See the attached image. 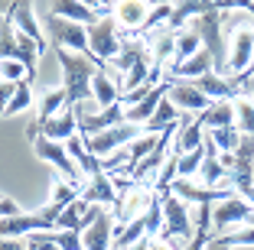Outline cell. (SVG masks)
Returning a JSON list of instances; mask_svg holds the SVG:
<instances>
[{
	"mask_svg": "<svg viewBox=\"0 0 254 250\" xmlns=\"http://www.w3.org/2000/svg\"><path fill=\"white\" fill-rule=\"evenodd\" d=\"M53 49L62 65V85H65V95H68V110H75L85 101H95L91 81H95V72L105 62H98L95 55H85V52H72L65 46H53Z\"/></svg>",
	"mask_w": 254,
	"mask_h": 250,
	"instance_id": "obj_1",
	"label": "cell"
},
{
	"mask_svg": "<svg viewBox=\"0 0 254 250\" xmlns=\"http://www.w3.org/2000/svg\"><path fill=\"white\" fill-rule=\"evenodd\" d=\"M160 201H163V234L157 241H163L170 250H183L189 241L195 237V224L186 211V201L180 195H173L170 189L166 192H157Z\"/></svg>",
	"mask_w": 254,
	"mask_h": 250,
	"instance_id": "obj_2",
	"label": "cell"
},
{
	"mask_svg": "<svg viewBox=\"0 0 254 250\" xmlns=\"http://www.w3.org/2000/svg\"><path fill=\"white\" fill-rule=\"evenodd\" d=\"M228 26V78L245 75L254 65V16L248 20H225Z\"/></svg>",
	"mask_w": 254,
	"mask_h": 250,
	"instance_id": "obj_3",
	"label": "cell"
},
{
	"mask_svg": "<svg viewBox=\"0 0 254 250\" xmlns=\"http://www.w3.org/2000/svg\"><path fill=\"white\" fill-rule=\"evenodd\" d=\"M46 43H39V39L26 36V33H20L13 26V20H7L3 16V33H0V55L3 59H16L26 65V75H30V81H36V65H39V55H43Z\"/></svg>",
	"mask_w": 254,
	"mask_h": 250,
	"instance_id": "obj_4",
	"label": "cell"
},
{
	"mask_svg": "<svg viewBox=\"0 0 254 250\" xmlns=\"http://www.w3.org/2000/svg\"><path fill=\"white\" fill-rule=\"evenodd\" d=\"M124 39L127 36H121V26H118V20H114V13H101L88 26L91 55H95L98 62H105V65H111V62L118 59V52L124 49Z\"/></svg>",
	"mask_w": 254,
	"mask_h": 250,
	"instance_id": "obj_5",
	"label": "cell"
},
{
	"mask_svg": "<svg viewBox=\"0 0 254 250\" xmlns=\"http://www.w3.org/2000/svg\"><path fill=\"white\" fill-rule=\"evenodd\" d=\"M33 153L39 156L43 162H49V166H56L59 169V176L65 179V182H72L75 189H82V179H85V172H82V166L72 159V153H68V147L65 143H59V140H49V137H33Z\"/></svg>",
	"mask_w": 254,
	"mask_h": 250,
	"instance_id": "obj_6",
	"label": "cell"
},
{
	"mask_svg": "<svg viewBox=\"0 0 254 250\" xmlns=\"http://www.w3.org/2000/svg\"><path fill=\"white\" fill-rule=\"evenodd\" d=\"M143 127L140 124H130V120H124V124L118 127H108V130L95 133V137H85L88 140V150L98 156V159H108L111 153H118V150H124L127 143H134L137 137H143Z\"/></svg>",
	"mask_w": 254,
	"mask_h": 250,
	"instance_id": "obj_7",
	"label": "cell"
},
{
	"mask_svg": "<svg viewBox=\"0 0 254 250\" xmlns=\"http://www.w3.org/2000/svg\"><path fill=\"white\" fill-rule=\"evenodd\" d=\"M46 33H49V43H53V46H65V49H72V52H85V55H91L88 26H82V23L49 13V16H46Z\"/></svg>",
	"mask_w": 254,
	"mask_h": 250,
	"instance_id": "obj_8",
	"label": "cell"
},
{
	"mask_svg": "<svg viewBox=\"0 0 254 250\" xmlns=\"http://www.w3.org/2000/svg\"><path fill=\"white\" fill-rule=\"evenodd\" d=\"M251 214H254V208L248 205V199H241L238 192H232L228 199H222L218 205H212V228H215V237L241 228Z\"/></svg>",
	"mask_w": 254,
	"mask_h": 250,
	"instance_id": "obj_9",
	"label": "cell"
},
{
	"mask_svg": "<svg viewBox=\"0 0 254 250\" xmlns=\"http://www.w3.org/2000/svg\"><path fill=\"white\" fill-rule=\"evenodd\" d=\"M49 137V140H59V143H68L75 137V133H82V127H78V117H75V110H62V114H56V117H49V120H33L30 124V130H26V137Z\"/></svg>",
	"mask_w": 254,
	"mask_h": 250,
	"instance_id": "obj_10",
	"label": "cell"
},
{
	"mask_svg": "<svg viewBox=\"0 0 254 250\" xmlns=\"http://www.w3.org/2000/svg\"><path fill=\"white\" fill-rule=\"evenodd\" d=\"M111 13H114L121 30H127L130 36H143V26H147L153 7H150L147 0H114Z\"/></svg>",
	"mask_w": 254,
	"mask_h": 250,
	"instance_id": "obj_11",
	"label": "cell"
},
{
	"mask_svg": "<svg viewBox=\"0 0 254 250\" xmlns=\"http://www.w3.org/2000/svg\"><path fill=\"white\" fill-rule=\"evenodd\" d=\"M173 195H180L183 201H189V205H218L222 199H228L232 195V185H222V189H209V185H195L192 179H176V182L170 185Z\"/></svg>",
	"mask_w": 254,
	"mask_h": 250,
	"instance_id": "obj_12",
	"label": "cell"
},
{
	"mask_svg": "<svg viewBox=\"0 0 254 250\" xmlns=\"http://www.w3.org/2000/svg\"><path fill=\"white\" fill-rule=\"evenodd\" d=\"M170 101L176 104V107H180L183 114H205V110H209L212 104H215L209 95H202V91L195 88L192 81H180V78H173Z\"/></svg>",
	"mask_w": 254,
	"mask_h": 250,
	"instance_id": "obj_13",
	"label": "cell"
},
{
	"mask_svg": "<svg viewBox=\"0 0 254 250\" xmlns=\"http://www.w3.org/2000/svg\"><path fill=\"white\" fill-rule=\"evenodd\" d=\"M82 199L88 205H105V208H118L121 201V192H118V182L111 179V172H98V176L88 179V185L82 189Z\"/></svg>",
	"mask_w": 254,
	"mask_h": 250,
	"instance_id": "obj_14",
	"label": "cell"
},
{
	"mask_svg": "<svg viewBox=\"0 0 254 250\" xmlns=\"http://www.w3.org/2000/svg\"><path fill=\"white\" fill-rule=\"evenodd\" d=\"M209 130L202 127L199 114H183L180 117V127H176V140H173V150L176 153H192V150H202Z\"/></svg>",
	"mask_w": 254,
	"mask_h": 250,
	"instance_id": "obj_15",
	"label": "cell"
},
{
	"mask_svg": "<svg viewBox=\"0 0 254 250\" xmlns=\"http://www.w3.org/2000/svg\"><path fill=\"white\" fill-rule=\"evenodd\" d=\"M199 182L209 185V189L232 185V182H228V169H225L222 159H218V147H215L212 137H205V159H202V169H199Z\"/></svg>",
	"mask_w": 254,
	"mask_h": 250,
	"instance_id": "obj_16",
	"label": "cell"
},
{
	"mask_svg": "<svg viewBox=\"0 0 254 250\" xmlns=\"http://www.w3.org/2000/svg\"><path fill=\"white\" fill-rule=\"evenodd\" d=\"M170 88H173V78L166 75V78L160 81V85H157L153 91H150V95L143 98V101H137L134 107H127V110H124V114H127V120H130V124H140V127H143L150 117H153V114H157L160 101H163V98L170 95Z\"/></svg>",
	"mask_w": 254,
	"mask_h": 250,
	"instance_id": "obj_17",
	"label": "cell"
},
{
	"mask_svg": "<svg viewBox=\"0 0 254 250\" xmlns=\"http://www.w3.org/2000/svg\"><path fill=\"white\" fill-rule=\"evenodd\" d=\"M170 7H173L170 30H183L195 16L209 13V10H222V0H170Z\"/></svg>",
	"mask_w": 254,
	"mask_h": 250,
	"instance_id": "obj_18",
	"label": "cell"
},
{
	"mask_svg": "<svg viewBox=\"0 0 254 250\" xmlns=\"http://www.w3.org/2000/svg\"><path fill=\"white\" fill-rule=\"evenodd\" d=\"M7 20H13V26L20 33H26V36L39 39L43 43V26H39V20L33 16V3L30 0H13V3H7Z\"/></svg>",
	"mask_w": 254,
	"mask_h": 250,
	"instance_id": "obj_19",
	"label": "cell"
},
{
	"mask_svg": "<svg viewBox=\"0 0 254 250\" xmlns=\"http://www.w3.org/2000/svg\"><path fill=\"white\" fill-rule=\"evenodd\" d=\"M209 72H215V62H212V52L202 46L199 52H195L192 59H186L183 65H176V68H170V78H180V81H195V78H202V75H209Z\"/></svg>",
	"mask_w": 254,
	"mask_h": 250,
	"instance_id": "obj_20",
	"label": "cell"
},
{
	"mask_svg": "<svg viewBox=\"0 0 254 250\" xmlns=\"http://www.w3.org/2000/svg\"><path fill=\"white\" fill-rule=\"evenodd\" d=\"M192 85L202 91V95H209L212 101H235V98H238V88H235V81H232V78H225V75H218V72L202 75V78H195V81H192Z\"/></svg>",
	"mask_w": 254,
	"mask_h": 250,
	"instance_id": "obj_21",
	"label": "cell"
},
{
	"mask_svg": "<svg viewBox=\"0 0 254 250\" xmlns=\"http://www.w3.org/2000/svg\"><path fill=\"white\" fill-rule=\"evenodd\" d=\"M91 91H95V101H98V107L105 110V107H111V104H118L121 101V85H118V78H114L111 72H108V65H101L95 72V81H91Z\"/></svg>",
	"mask_w": 254,
	"mask_h": 250,
	"instance_id": "obj_22",
	"label": "cell"
},
{
	"mask_svg": "<svg viewBox=\"0 0 254 250\" xmlns=\"http://www.w3.org/2000/svg\"><path fill=\"white\" fill-rule=\"evenodd\" d=\"M36 95H39V114H36L39 124H43V120H49V117H56V114H62V110L68 107L65 85H59V88H43V91L36 88Z\"/></svg>",
	"mask_w": 254,
	"mask_h": 250,
	"instance_id": "obj_23",
	"label": "cell"
},
{
	"mask_svg": "<svg viewBox=\"0 0 254 250\" xmlns=\"http://www.w3.org/2000/svg\"><path fill=\"white\" fill-rule=\"evenodd\" d=\"M65 147H68V153H72V159L78 162V166H82V172H85L88 179H91V176H98V172L105 169V166H101V159H98V156H95V153L88 150V140H85L82 133H75V137H72V140L65 143Z\"/></svg>",
	"mask_w": 254,
	"mask_h": 250,
	"instance_id": "obj_24",
	"label": "cell"
},
{
	"mask_svg": "<svg viewBox=\"0 0 254 250\" xmlns=\"http://www.w3.org/2000/svg\"><path fill=\"white\" fill-rule=\"evenodd\" d=\"M199 49H202V36L195 33L192 23H186L183 30H176V55H173V65L170 68H176V65H183L186 59H192Z\"/></svg>",
	"mask_w": 254,
	"mask_h": 250,
	"instance_id": "obj_25",
	"label": "cell"
},
{
	"mask_svg": "<svg viewBox=\"0 0 254 250\" xmlns=\"http://www.w3.org/2000/svg\"><path fill=\"white\" fill-rule=\"evenodd\" d=\"M180 117H183V110L170 101V95H166L163 101H160L157 114H153V117H150L147 124H143V130H147V133H163V130H170V127L180 124Z\"/></svg>",
	"mask_w": 254,
	"mask_h": 250,
	"instance_id": "obj_26",
	"label": "cell"
},
{
	"mask_svg": "<svg viewBox=\"0 0 254 250\" xmlns=\"http://www.w3.org/2000/svg\"><path fill=\"white\" fill-rule=\"evenodd\" d=\"M205 130H222V127H235V101H215L205 114H199Z\"/></svg>",
	"mask_w": 254,
	"mask_h": 250,
	"instance_id": "obj_27",
	"label": "cell"
},
{
	"mask_svg": "<svg viewBox=\"0 0 254 250\" xmlns=\"http://www.w3.org/2000/svg\"><path fill=\"white\" fill-rule=\"evenodd\" d=\"M53 13L56 16H65V20L82 23V26H91V23L101 16V13H95V10H88L82 0H56V3H53Z\"/></svg>",
	"mask_w": 254,
	"mask_h": 250,
	"instance_id": "obj_28",
	"label": "cell"
},
{
	"mask_svg": "<svg viewBox=\"0 0 254 250\" xmlns=\"http://www.w3.org/2000/svg\"><path fill=\"white\" fill-rule=\"evenodd\" d=\"M33 101H36V88H33V81H20V91L13 95V101L3 107V120H13L16 114H23V110H30Z\"/></svg>",
	"mask_w": 254,
	"mask_h": 250,
	"instance_id": "obj_29",
	"label": "cell"
},
{
	"mask_svg": "<svg viewBox=\"0 0 254 250\" xmlns=\"http://www.w3.org/2000/svg\"><path fill=\"white\" fill-rule=\"evenodd\" d=\"M202 159H205V143L192 153H176V179H195L202 169Z\"/></svg>",
	"mask_w": 254,
	"mask_h": 250,
	"instance_id": "obj_30",
	"label": "cell"
},
{
	"mask_svg": "<svg viewBox=\"0 0 254 250\" xmlns=\"http://www.w3.org/2000/svg\"><path fill=\"white\" fill-rule=\"evenodd\" d=\"M85 211H88V201L85 199H75L65 211L59 214V231H82V221H85Z\"/></svg>",
	"mask_w": 254,
	"mask_h": 250,
	"instance_id": "obj_31",
	"label": "cell"
},
{
	"mask_svg": "<svg viewBox=\"0 0 254 250\" xmlns=\"http://www.w3.org/2000/svg\"><path fill=\"white\" fill-rule=\"evenodd\" d=\"M235 127L248 137H254V101L251 98H235Z\"/></svg>",
	"mask_w": 254,
	"mask_h": 250,
	"instance_id": "obj_32",
	"label": "cell"
},
{
	"mask_svg": "<svg viewBox=\"0 0 254 250\" xmlns=\"http://www.w3.org/2000/svg\"><path fill=\"white\" fill-rule=\"evenodd\" d=\"M209 137L215 140V147L222 150V153H235L241 143V130L238 127H222V130H209Z\"/></svg>",
	"mask_w": 254,
	"mask_h": 250,
	"instance_id": "obj_33",
	"label": "cell"
},
{
	"mask_svg": "<svg viewBox=\"0 0 254 250\" xmlns=\"http://www.w3.org/2000/svg\"><path fill=\"white\" fill-rule=\"evenodd\" d=\"M218 241L225 247H254V228L251 224H241V228L228 231V234H218Z\"/></svg>",
	"mask_w": 254,
	"mask_h": 250,
	"instance_id": "obj_34",
	"label": "cell"
},
{
	"mask_svg": "<svg viewBox=\"0 0 254 250\" xmlns=\"http://www.w3.org/2000/svg\"><path fill=\"white\" fill-rule=\"evenodd\" d=\"M143 218H147V234L150 237H160V234H163V201H160V195L153 199V205L147 208V214H143Z\"/></svg>",
	"mask_w": 254,
	"mask_h": 250,
	"instance_id": "obj_35",
	"label": "cell"
},
{
	"mask_svg": "<svg viewBox=\"0 0 254 250\" xmlns=\"http://www.w3.org/2000/svg\"><path fill=\"white\" fill-rule=\"evenodd\" d=\"M0 75H3V81H30V75H26V65L23 62H16V59H3L0 62Z\"/></svg>",
	"mask_w": 254,
	"mask_h": 250,
	"instance_id": "obj_36",
	"label": "cell"
},
{
	"mask_svg": "<svg viewBox=\"0 0 254 250\" xmlns=\"http://www.w3.org/2000/svg\"><path fill=\"white\" fill-rule=\"evenodd\" d=\"M56 244H59L62 250H85V241H82V231H53Z\"/></svg>",
	"mask_w": 254,
	"mask_h": 250,
	"instance_id": "obj_37",
	"label": "cell"
},
{
	"mask_svg": "<svg viewBox=\"0 0 254 250\" xmlns=\"http://www.w3.org/2000/svg\"><path fill=\"white\" fill-rule=\"evenodd\" d=\"M26 244H30L33 250H62L59 244H56L53 231H36V234H30V237H26Z\"/></svg>",
	"mask_w": 254,
	"mask_h": 250,
	"instance_id": "obj_38",
	"label": "cell"
},
{
	"mask_svg": "<svg viewBox=\"0 0 254 250\" xmlns=\"http://www.w3.org/2000/svg\"><path fill=\"white\" fill-rule=\"evenodd\" d=\"M235 88H238V98H254V72H245V75H235Z\"/></svg>",
	"mask_w": 254,
	"mask_h": 250,
	"instance_id": "obj_39",
	"label": "cell"
},
{
	"mask_svg": "<svg viewBox=\"0 0 254 250\" xmlns=\"http://www.w3.org/2000/svg\"><path fill=\"white\" fill-rule=\"evenodd\" d=\"M0 211H3V221L10 218H20V205H16L10 195H0Z\"/></svg>",
	"mask_w": 254,
	"mask_h": 250,
	"instance_id": "obj_40",
	"label": "cell"
},
{
	"mask_svg": "<svg viewBox=\"0 0 254 250\" xmlns=\"http://www.w3.org/2000/svg\"><path fill=\"white\" fill-rule=\"evenodd\" d=\"M0 250H26V237H3Z\"/></svg>",
	"mask_w": 254,
	"mask_h": 250,
	"instance_id": "obj_41",
	"label": "cell"
},
{
	"mask_svg": "<svg viewBox=\"0 0 254 250\" xmlns=\"http://www.w3.org/2000/svg\"><path fill=\"white\" fill-rule=\"evenodd\" d=\"M150 244H153V237H143V241L130 244V247H124V250H150Z\"/></svg>",
	"mask_w": 254,
	"mask_h": 250,
	"instance_id": "obj_42",
	"label": "cell"
},
{
	"mask_svg": "<svg viewBox=\"0 0 254 250\" xmlns=\"http://www.w3.org/2000/svg\"><path fill=\"white\" fill-rule=\"evenodd\" d=\"M205 250H232V247H225V244L218 241V237H212V241H209V247H205Z\"/></svg>",
	"mask_w": 254,
	"mask_h": 250,
	"instance_id": "obj_43",
	"label": "cell"
},
{
	"mask_svg": "<svg viewBox=\"0 0 254 250\" xmlns=\"http://www.w3.org/2000/svg\"><path fill=\"white\" fill-rule=\"evenodd\" d=\"M150 7H163V3H170V0H147Z\"/></svg>",
	"mask_w": 254,
	"mask_h": 250,
	"instance_id": "obj_44",
	"label": "cell"
},
{
	"mask_svg": "<svg viewBox=\"0 0 254 250\" xmlns=\"http://www.w3.org/2000/svg\"><path fill=\"white\" fill-rule=\"evenodd\" d=\"M101 7H105V10H111V7H114V0H101Z\"/></svg>",
	"mask_w": 254,
	"mask_h": 250,
	"instance_id": "obj_45",
	"label": "cell"
},
{
	"mask_svg": "<svg viewBox=\"0 0 254 250\" xmlns=\"http://www.w3.org/2000/svg\"><path fill=\"white\" fill-rule=\"evenodd\" d=\"M248 224H251V228H254V214H251V218H248Z\"/></svg>",
	"mask_w": 254,
	"mask_h": 250,
	"instance_id": "obj_46",
	"label": "cell"
}]
</instances>
